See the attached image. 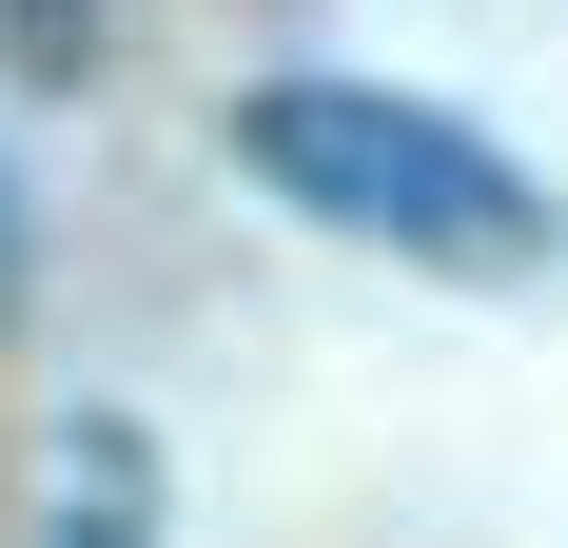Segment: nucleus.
Wrapping results in <instances>:
<instances>
[{"mask_svg":"<svg viewBox=\"0 0 568 548\" xmlns=\"http://www.w3.org/2000/svg\"><path fill=\"white\" fill-rule=\"evenodd\" d=\"M235 176L294 196L314 235H353V255L470 274V294H510V274L568 255V196H549V176L490 158L452 99H393V79H255V99H235Z\"/></svg>","mask_w":568,"mask_h":548,"instance_id":"f257e3e1","label":"nucleus"},{"mask_svg":"<svg viewBox=\"0 0 568 548\" xmlns=\"http://www.w3.org/2000/svg\"><path fill=\"white\" fill-rule=\"evenodd\" d=\"M40 548H158V450L118 432V412H79L40 470Z\"/></svg>","mask_w":568,"mask_h":548,"instance_id":"f03ea898","label":"nucleus"},{"mask_svg":"<svg viewBox=\"0 0 568 548\" xmlns=\"http://www.w3.org/2000/svg\"><path fill=\"white\" fill-rule=\"evenodd\" d=\"M0 59H20V79H79V59H99V0H0Z\"/></svg>","mask_w":568,"mask_h":548,"instance_id":"7ed1b4c3","label":"nucleus"},{"mask_svg":"<svg viewBox=\"0 0 568 548\" xmlns=\"http://www.w3.org/2000/svg\"><path fill=\"white\" fill-rule=\"evenodd\" d=\"M0 314H20V196H0Z\"/></svg>","mask_w":568,"mask_h":548,"instance_id":"20e7f679","label":"nucleus"}]
</instances>
